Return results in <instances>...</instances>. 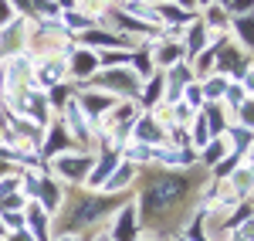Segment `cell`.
<instances>
[{
	"mask_svg": "<svg viewBox=\"0 0 254 241\" xmlns=\"http://www.w3.org/2000/svg\"><path fill=\"white\" fill-rule=\"evenodd\" d=\"M119 207V197L116 194H88V197H81L78 201V207L71 211V218L64 221V228H85V224H92V221H98L102 214H109V211H116Z\"/></svg>",
	"mask_w": 254,
	"mask_h": 241,
	"instance_id": "3957f363",
	"label": "cell"
},
{
	"mask_svg": "<svg viewBox=\"0 0 254 241\" xmlns=\"http://www.w3.org/2000/svg\"><path fill=\"white\" fill-rule=\"evenodd\" d=\"M183 241H187V238H183Z\"/></svg>",
	"mask_w": 254,
	"mask_h": 241,
	"instance_id": "74e56055",
	"label": "cell"
},
{
	"mask_svg": "<svg viewBox=\"0 0 254 241\" xmlns=\"http://www.w3.org/2000/svg\"><path fill=\"white\" fill-rule=\"evenodd\" d=\"M68 61H71L68 72L78 79V85H85V81L98 72V55L92 51V48H88V51H68Z\"/></svg>",
	"mask_w": 254,
	"mask_h": 241,
	"instance_id": "30bf717a",
	"label": "cell"
},
{
	"mask_svg": "<svg viewBox=\"0 0 254 241\" xmlns=\"http://www.w3.org/2000/svg\"><path fill=\"white\" fill-rule=\"evenodd\" d=\"M92 163H95V157H92V153H78V150H71V153H58V157H51V170L58 173L61 180L78 183V180H85V177H88Z\"/></svg>",
	"mask_w": 254,
	"mask_h": 241,
	"instance_id": "5b68a950",
	"label": "cell"
},
{
	"mask_svg": "<svg viewBox=\"0 0 254 241\" xmlns=\"http://www.w3.org/2000/svg\"><path fill=\"white\" fill-rule=\"evenodd\" d=\"M224 153H231L227 140H224V136H214V140L200 150V160H196V163H203V166H217V163L224 160Z\"/></svg>",
	"mask_w": 254,
	"mask_h": 241,
	"instance_id": "9a60e30c",
	"label": "cell"
},
{
	"mask_svg": "<svg viewBox=\"0 0 254 241\" xmlns=\"http://www.w3.org/2000/svg\"><path fill=\"white\" fill-rule=\"evenodd\" d=\"M183 95H187L183 102H187L193 112H200V109H203V92H200V85H193V81H190V85H183Z\"/></svg>",
	"mask_w": 254,
	"mask_h": 241,
	"instance_id": "7402d4cb",
	"label": "cell"
},
{
	"mask_svg": "<svg viewBox=\"0 0 254 241\" xmlns=\"http://www.w3.org/2000/svg\"><path fill=\"white\" fill-rule=\"evenodd\" d=\"M163 92H166V79H163V72H153L149 79L142 81V88H139V109L153 112V105L163 99Z\"/></svg>",
	"mask_w": 254,
	"mask_h": 241,
	"instance_id": "4fadbf2b",
	"label": "cell"
},
{
	"mask_svg": "<svg viewBox=\"0 0 254 241\" xmlns=\"http://www.w3.org/2000/svg\"><path fill=\"white\" fill-rule=\"evenodd\" d=\"M139 214H136V204H122L116 207V221H112V241H139Z\"/></svg>",
	"mask_w": 254,
	"mask_h": 241,
	"instance_id": "52a82bcc",
	"label": "cell"
},
{
	"mask_svg": "<svg viewBox=\"0 0 254 241\" xmlns=\"http://www.w3.org/2000/svg\"><path fill=\"white\" fill-rule=\"evenodd\" d=\"M170 3H176V7H183V10H190V14L196 10V0H170Z\"/></svg>",
	"mask_w": 254,
	"mask_h": 241,
	"instance_id": "4dcf8cb0",
	"label": "cell"
},
{
	"mask_svg": "<svg viewBox=\"0 0 254 241\" xmlns=\"http://www.w3.org/2000/svg\"><path fill=\"white\" fill-rule=\"evenodd\" d=\"M81 41L88 44V48H95V44H102V48H112V44H129V38H122V34H105V31H95V27H88L85 34H81Z\"/></svg>",
	"mask_w": 254,
	"mask_h": 241,
	"instance_id": "e0dca14e",
	"label": "cell"
},
{
	"mask_svg": "<svg viewBox=\"0 0 254 241\" xmlns=\"http://www.w3.org/2000/svg\"><path fill=\"white\" fill-rule=\"evenodd\" d=\"M61 126L68 129V136L78 143V146H88V143H95L92 119L85 116V109L78 105V99H68V102H64V109H61Z\"/></svg>",
	"mask_w": 254,
	"mask_h": 241,
	"instance_id": "277c9868",
	"label": "cell"
},
{
	"mask_svg": "<svg viewBox=\"0 0 254 241\" xmlns=\"http://www.w3.org/2000/svg\"><path fill=\"white\" fill-rule=\"evenodd\" d=\"M237 170H241V166H237ZM231 187L237 190V197H241V194H248V190L254 187V173H251V170H241V173L234 177V183H231Z\"/></svg>",
	"mask_w": 254,
	"mask_h": 241,
	"instance_id": "cb8c5ba5",
	"label": "cell"
},
{
	"mask_svg": "<svg viewBox=\"0 0 254 241\" xmlns=\"http://www.w3.org/2000/svg\"><path fill=\"white\" fill-rule=\"evenodd\" d=\"M7 241H34V235H31L27 228H20V231H10V235H7Z\"/></svg>",
	"mask_w": 254,
	"mask_h": 241,
	"instance_id": "f546056e",
	"label": "cell"
},
{
	"mask_svg": "<svg viewBox=\"0 0 254 241\" xmlns=\"http://www.w3.org/2000/svg\"><path fill=\"white\" fill-rule=\"evenodd\" d=\"M44 99H48V105H51V109H64V102L71 99V88H68L64 81H61V85H51V92H48Z\"/></svg>",
	"mask_w": 254,
	"mask_h": 241,
	"instance_id": "ffe728a7",
	"label": "cell"
},
{
	"mask_svg": "<svg viewBox=\"0 0 254 241\" xmlns=\"http://www.w3.org/2000/svg\"><path fill=\"white\" fill-rule=\"evenodd\" d=\"M203 24H207V27H214V31H220V27H227V24H231V17H227V10H224L220 3H210Z\"/></svg>",
	"mask_w": 254,
	"mask_h": 241,
	"instance_id": "d6986e66",
	"label": "cell"
},
{
	"mask_svg": "<svg viewBox=\"0 0 254 241\" xmlns=\"http://www.w3.org/2000/svg\"><path fill=\"white\" fill-rule=\"evenodd\" d=\"M3 231H7V228H3V221H0V238H3Z\"/></svg>",
	"mask_w": 254,
	"mask_h": 241,
	"instance_id": "e575fe53",
	"label": "cell"
},
{
	"mask_svg": "<svg viewBox=\"0 0 254 241\" xmlns=\"http://www.w3.org/2000/svg\"><path fill=\"white\" fill-rule=\"evenodd\" d=\"M61 241H75V238H61Z\"/></svg>",
	"mask_w": 254,
	"mask_h": 241,
	"instance_id": "d590c367",
	"label": "cell"
},
{
	"mask_svg": "<svg viewBox=\"0 0 254 241\" xmlns=\"http://www.w3.org/2000/svg\"><path fill=\"white\" fill-rule=\"evenodd\" d=\"M183 61V44L180 41H159L156 51H153V65H156L159 72L163 68H173V65H180Z\"/></svg>",
	"mask_w": 254,
	"mask_h": 241,
	"instance_id": "5bb4252c",
	"label": "cell"
},
{
	"mask_svg": "<svg viewBox=\"0 0 254 241\" xmlns=\"http://www.w3.org/2000/svg\"><path fill=\"white\" fill-rule=\"evenodd\" d=\"M227 85H231V81L224 79V75H207V79H203V85H200V92H203V102H220L224 99V92H227Z\"/></svg>",
	"mask_w": 254,
	"mask_h": 241,
	"instance_id": "2e32d148",
	"label": "cell"
},
{
	"mask_svg": "<svg viewBox=\"0 0 254 241\" xmlns=\"http://www.w3.org/2000/svg\"><path fill=\"white\" fill-rule=\"evenodd\" d=\"M10 20H14V3H10V0H0V31H3Z\"/></svg>",
	"mask_w": 254,
	"mask_h": 241,
	"instance_id": "83f0119b",
	"label": "cell"
},
{
	"mask_svg": "<svg viewBox=\"0 0 254 241\" xmlns=\"http://www.w3.org/2000/svg\"><path fill=\"white\" fill-rule=\"evenodd\" d=\"M156 14H159V20H163V24H166V20H173V24H180V27H187V20L193 17L190 10H183V7H176V3H159Z\"/></svg>",
	"mask_w": 254,
	"mask_h": 241,
	"instance_id": "ac0fdd59",
	"label": "cell"
},
{
	"mask_svg": "<svg viewBox=\"0 0 254 241\" xmlns=\"http://www.w3.org/2000/svg\"><path fill=\"white\" fill-rule=\"evenodd\" d=\"M119 163H122V153H119V150H112V146H105V153L92 163V170H88V177H85V180H88V187H92V190H98L102 183L116 173Z\"/></svg>",
	"mask_w": 254,
	"mask_h": 241,
	"instance_id": "9c48e42d",
	"label": "cell"
},
{
	"mask_svg": "<svg viewBox=\"0 0 254 241\" xmlns=\"http://www.w3.org/2000/svg\"><path fill=\"white\" fill-rule=\"evenodd\" d=\"M193 190V180L190 177H183V173H156V177H149V183L142 187V194H139V207L136 214L142 221H156L159 214H166L173 204H180L187 194Z\"/></svg>",
	"mask_w": 254,
	"mask_h": 241,
	"instance_id": "6da1fadb",
	"label": "cell"
},
{
	"mask_svg": "<svg viewBox=\"0 0 254 241\" xmlns=\"http://www.w3.org/2000/svg\"><path fill=\"white\" fill-rule=\"evenodd\" d=\"M241 88H244V95H248V99H254V65L241 75Z\"/></svg>",
	"mask_w": 254,
	"mask_h": 241,
	"instance_id": "f1b7e54d",
	"label": "cell"
},
{
	"mask_svg": "<svg viewBox=\"0 0 254 241\" xmlns=\"http://www.w3.org/2000/svg\"><path fill=\"white\" fill-rule=\"evenodd\" d=\"M210 3H214V0H196V7H210Z\"/></svg>",
	"mask_w": 254,
	"mask_h": 241,
	"instance_id": "d6a6232c",
	"label": "cell"
},
{
	"mask_svg": "<svg viewBox=\"0 0 254 241\" xmlns=\"http://www.w3.org/2000/svg\"><path fill=\"white\" fill-rule=\"evenodd\" d=\"M98 241H112V238H98Z\"/></svg>",
	"mask_w": 254,
	"mask_h": 241,
	"instance_id": "8d00e7d4",
	"label": "cell"
},
{
	"mask_svg": "<svg viewBox=\"0 0 254 241\" xmlns=\"http://www.w3.org/2000/svg\"><path fill=\"white\" fill-rule=\"evenodd\" d=\"M132 140L142 146H163L166 143V122H159L156 112H142L132 122Z\"/></svg>",
	"mask_w": 254,
	"mask_h": 241,
	"instance_id": "8992f818",
	"label": "cell"
},
{
	"mask_svg": "<svg viewBox=\"0 0 254 241\" xmlns=\"http://www.w3.org/2000/svg\"><path fill=\"white\" fill-rule=\"evenodd\" d=\"M224 99H227V105H231V109H237V105L244 102V88H241V81H237V85H227ZM224 99H220V102H224Z\"/></svg>",
	"mask_w": 254,
	"mask_h": 241,
	"instance_id": "4316f807",
	"label": "cell"
},
{
	"mask_svg": "<svg viewBox=\"0 0 254 241\" xmlns=\"http://www.w3.org/2000/svg\"><path fill=\"white\" fill-rule=\"evenodd\" d=\"M136 173H139V166H136V163L122 160V163L116 166V173H112L109 180L102 183L98 190H102V194H126V190H129V183L136 180Z\"/></svg>",
	"mask_w": 254,
	"mask_h": 241,
	"instance_id": "8fae6325",
	"label": "cell"
},
{
	"mask_svg": "<svg viewBox=\"0 0 254 241\" xmlns=\"http://www.w3.org/2000/svg\"><path fill=\"white\" fill-rule=\"evenodd\" d=\"M237 119H241L244 129H251V133H254V99H244L241 105H237Z\"/></svg>",
	"mask_w": 254,
	"mask_h": 241,
	"instance_id": "603a6c76",
	"label": "cell"
},
{
	"mask_svg": "<svg viewBox=\"0 0 254 241\" xmlns=\"http://www.w3.org/2000/svg\"><path fill=\"white\" fill-rule=\"evenodd\" d=\"M214 3H220V7H227V3H231V0H214Z\"/></svg>",
	"mask_w": 254,
	"mask_h": 241,
	"instance_id": "836d02e7",
	"label": "cell"
},
{
	"mask_svg": "<svg viewBox=\"0 0 254 241\" xmlns=\"http://www.w3.org/2000/svg\"><path fill=\"white\" fill-rule=\"evenodd\" d=\"M88 88L109 92L112 99H116V95L132 99V95H139V88H142V79H139L129 65H119V68H102V72H95V75L88 79Z\"/></svg>",
	"mask_w": 254,
	"mask_h": 241,
	"instance_id": "7a4b0ae2",
	"label": "cell"
},
{
	"mask_svg": "<svg viewBox=\"0 0 254 241\" xmlns=\"http://www.w3.org/2000/svg\"><path fill=\"white\" fill-rule=\"evenodd\" d=\"M224 10H227V17H231V20H234V17H248V14H254V0H231Z\"/></svg>",
	"mask_w": 254,
	"mask_h": 241,
	"instance_id": "44dd1931",
	"label": "cell"
},
{
	"mask_svg": "<svg viewBox=\"0 0 254 241\" xmlns=\"http://www.w3.org/2000/svg\"><path fill=\"white\" fill-rule=\"evenodd\" d=\"M0 221H3V228L20 231V228H24V214H20V211H0Z\"/></svg>",
	"mask_w": 254,
	"mask_h": 241,
	"instance_id": "484cf974",
	"label": "cell"
},
{
	"mask_svg": "<svg viewBox=\"0 0 254 241\" xmlns=\"http://www.w3.org/2000/svg\"><path fill=\"white\" fill-rule=\"evenodd\" d=\"M231 241H254V214L244 224H237L234 231H231Z\"/></svg>",
	"mask_w": 254,
	"mask_h": 241,
	"instance_id": "d4e9b609",
	"label": "cell"
},
{
	"mask_svg": "<svg viewBox=\"0 0 254 241\" xmlns=\"http://www.w3.org/2000/svg\"><path fill=\"white\" fill-rule=\"evenodd\" d=\"M3 173H10V160H0V177Z\"/></svg>",
	"mask_w": 254,
	"mask_h": 241,
	"instance_id": "1f68e13d",
	"label": "cell"
},
{
	"mask_svg": "<svg viewBox=\"0 0 254 241\" xmlns=\"http://www.w3.org/2000/svg\"><path fill=\"white\" fill-rule=\"evenodd\" d=\"M71 150H78V143L68 136V129L61 126V122H51L48 126V133H44V143H41V157H58V153H71Z\"/></svg>",
	"mask_w": 254,
	"mask_h": 241,
	"instance_id": "ba28073f",
	"label": "cell"
},
{
	"mask_svg": "<svg viewBox=\"0 0 254 241\" xmlns=\"http://www.w3.org/2000/svg\"><path fill=\"white\" fill-rule=\"evenodd\" d=\"M78 105L85 109V116H88V119H98V116H105V112L116 105V99H112L109 92L88 88V92H81V95H78Z\"/></svg>",
	"mask_w": 254,
	"mask_h": 241,
	"instance_id": "7c38bea8",
	"label": "cell"
}]
</instances>
